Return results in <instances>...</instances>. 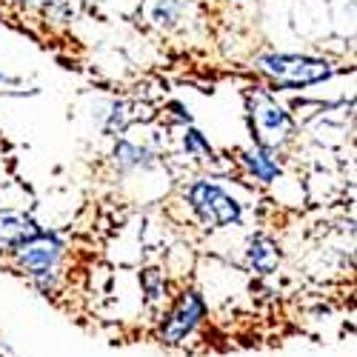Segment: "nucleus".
<instances>
[{
	"mask_svg": "<svg viewBox=\"0 0 357 357\" xmlns=\"http://www.w3.org/2000/svg\"><path fill=\"white\" fill-rule=\"evenodd\" d=\"M257 69L280 89H306L335 75L329 61L309 54H263L257 57Z\"/></svg>",
	"mask_w": 357,
	"mask_h": 357,
	"instance_id": "obj_1",
	"label": "nucleus"
},
{
	"mask_svg": "<svg viewBox=\"0 0 357 357\" xmlns=\"http://www.w3.org/2000/svg\"><path fill=\"white\" fill-rule=\"evenodd\" d=\"M209 317V303L200 289H183L169 303L158 323V340L163 346H186V340L200 329Z\"/></svg>",
	"mask_w": 357,
	"mask_h": 357,
	"instance_id": "obj_2",
	"label": "nucleus"
},
{
	"mask_svg": "<svg viewBox=\"0 0 357 357\" xmlns=\"http://www.w3.org/2000/svg\"><path fill=\"white\" fill-rule=\"evenodd\" d=\"M186 200L206 229H226V226H237L243 220V206L212 181L192 183Z\"/></svg>",
	"mask_w": 357,
	"mask_h": 357,
	"instance_id": "obj_3",
	"label": "nucleus"
},
{
	"mask_svg": "<svg viewBox=\"0 0 357 357\" xmlns=\"http://www.w3.org/2000/svg\"><path fill=\"white\" fill-rule=\"evenodd\" d=\"M252 137H257V146L263 149L283 146L294 132V121L272 98H257L252 106Z\"/></svg>",
	"mask_w": 357,
	"mask_h": 357,
	"instance_id": "obj_4",
	"label": "nucleus"
},
{
	"mask_svg": "<svg viewBox=\"0 0 357 357\" xmlns=\"http://www.w3.org/2000/svg\"><path fill=\"white\" fill-rule=\"evenodd\" d=\"M63 241L54 231H38L32 241H26L12 257L23 275H38V272H54L63 260Z\"/></svg>",
	"mask_w": 357,
	"mask_h": 357,
	"instance_id": "obj_5",
	"label": "nucleus"
},
{
	"mask_svg": "<svg viewBox=\"0 0 357 357\" xmlns=\"http://www.w3.org/2000/svg\"><path fill=\"white\" fill-rule=\"evenodd\" d=\"M38 231H40V226L29 215L0 209V252L15 255L26 241H32Z\"/></svg>",
	"mask_w": 357,
	"mask_h": 357,
	"instance_id": "obj_6",
	"label": "nucleus"
},
{
	"mask_svg": "<svg viewBox=\"0 0 357 357\" xmlns=\"http://www.w3.org/2000/svg\"><path fill=\"white\" fill-rule=\"evenodd\" d=\"M280 246L269 234H252L246 241V263L257 275H275L280 266Z\"/></svg>",
	"mask_w": 357,
	"mask_h": 357,
	"instance_id": "obj_7",
	"label": "nucleus"
},
{
	"mask_svg": "<svg viewBox=\"0 0 357 357\" xmlns=\"http://www.w3.org/2000/svg\"><path fill=\"white\" fill-rule=\"evenodd\" d=\"M241 160H243L246 172L255 177V181H260V183H272V181H278V177H280V163L272 155V149L252 146V149H246V152L241 155Z\"/></svg>",
	"mask_w": 357,
	"mask_h": 357,
	"instance_id": "obj_8",
	"label": "nucleus"
},
{
	"mask_svg": "<svg viewBox=\"0 0 357 357\" xmlns=\"http://www.w3.org/2000/svg\"><path fill=\"white\" fill-rule=\"evenodd\" d=\"M140 291H143V303L149 309H163L169 301V280L166 272L158 266H146L140 272Z\"/></svg>",
	"mask_w": 357,
	"mask_h": 357,
	"instance_id": "obj_9",
	"label": "nucleus"
},
{
	"mask_svg": "<svg viewBox=\"0 0 357 357\" xmlns=\"http://www.w3.org/2000/svg\"><path fill=\"white\" fill-rule=\"evenodd\" d=\"M114 163L121 166V169H146V166L155 163V158H152V152H149V149L121 140V143L114 146Z\"/></svg>",
	"mask_w": 357,
	"mask_h": 357,
	"instance_id": "obj_10",
	"label": "nucleus"
},
{
	"mask_svg": "<svg viewBox=\"0 0 357 357\" xmlns=\"http://www.w3.org/2000/svg\"><path fill=\"white\" fill-rule=\"evenodd\" d=\"M183 149L189 155H195V158H212V143L203 137V132H197L195 126H189L186 129V135H183Z\"/></svg>",
	"mask_w": 357,
	"mask_h": 357,
	"instance_id": "obj_11",
	"label": "nucleus"
},
{
	"mask_svg": "<svg viewBox=\"0 0 357 357\" xmlns=\"http://www.w3.org/2000/svg\"><path fill=\"white\" fill-rule=\"evenodd\" d=\"M29 280H32V286L40 291V294H54L57 286H61V272H38V275H29Z\"/></svg>",
	"mask_w": 357,
	"mask_h": 357,
	"instance_id": "obj_12",
	"label": "nucleus"
},
{
	"mask_svg": "<svg viewBox=\"0 0 357 357\" xmlns=\"http://www.w3.org/2000/svg\"><path fill=\"white\" fill-rule=\"evenodd\" d=\"M177 15H181V6H177L174 0H160L158 9H155V20L160 26H172L177 20Z\"/></svg>",
	"mask_w": 357,
	"mask_h": 357,
	"instance_id": "obj_13",
	"label": "nucleus"
},
{
	"mask_svg": "<svg viewBox=\"0 0 357 357\" xmlns=\"http://www.w3.org/2000/svg\"><path fill=\"white\" fill-rule=\"evenodd\" d=\"M126 126V106L123 103H117L114 109H112V117H109V132H114V129H123Z\"/></svg>",
	"mask_w": 357,
	"mask_h": 357,
	"instance_id": "obj_14",
	"label": "nucleus"
},
{
	"mask_svg": "<svg viewBox=\"0 0 357 357\" xmlns=\"http://www.w3.org/2000/svg\"><path fill=\"white\" fill-rule=\"evenodd\" d=\"M17 3H23V6H43V3H49V0H17Z\"/></svg>",
	"mask_w": 357,
	"mask_h": 357,
	"instance_id": "obj_15",
	"label": "nucleus"
},
{
	"mask_svg": "<svg viewBox=\"0 0 357 357\" xmlns=\"http://www.w3.org/2000/svg\"><path fill=\"white\" fill-rule=\"evenodd\" d=\"M3 80H6V77H3V75H0V83H3Z\"/></svg>",
	"mask_w": 357,
	"mask_h": 357,
	"instance_id": "obj_16",
	"label": "nucleus"
}]
</instances>
